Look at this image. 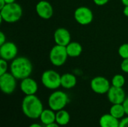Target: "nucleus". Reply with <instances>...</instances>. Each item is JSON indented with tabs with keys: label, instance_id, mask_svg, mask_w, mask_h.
Segmentation results:
<instances>
[{
	"label": "nucleus",
	"instance_id": "f257e3e1",
	"mask_svg": "<svg viewBox=\"0 0 128 127\" xmlns=\"http://www.w3.org/2000/svg\"><path fill=\"white\" fill-rule=\"evenodd\" d=\"M10 73L17 79L22 80L29 77L33 70L31 61L26 57H16L11 61L10 64Z\"/></svg>",
	"mask_w": 128,
	"mask_h": 127
},
{
	"label": "nucleus",
	"instance_id": "f03ea898",
	"mask_svg": "<svg viewBox=\"0 0 128 127\" xmlns=\"http://www.w3.org/2000/svg\"><path fill=\"white\" fill-rule=\"evenodd\" d=\"M22 113L30 119H38L44 111V106L41 100L34 95L26 96L21 105Z\"/></svg>",
	"mask_w": 128,
	"mask_h": 127
},
{
	"label": "nucleus",
	"instance_id": "7ed1b4c3",
	"mask_svg": "<svg viewBox=\"0 0 128 127\" xmlns=\"http://www.w3.org/2000/svg\"><path fill=\"white\" fill-rule=\"evenodd\" d=\"M22 16V8L16 2L7 4L0 9V20L8 23H14L19 21Z\"/></svg>",
	"mask_w": 128,
	"mask_h": 127
},
{
	"label": "nucleus",
	"instance_id": "20e7f679",
	"mask_svg": "<svg viewBox=\"0 0 128 127\" xmlns=\"http://www.w3.org/2000/svg\"><path fill=\"white\" fill-rule=\"evenodd\" d=\"M69 102L68 94L62 91H55L48 98V105L50 109L55 112L64 109Z\"/></svg>",
	"mask_w": 128,
	"mask_h": 127
},
{
	"label": "nucleus",
	"instance_id": "39448f33",
	"mask_svg": "<svg viewBox=\"0 0 128 127\" xmlns=\"http://www.w3.org/2000/svg\"><path fill=\"white\" fill-rule=\"evenodd\" d=\"M62 76L53 70H47L41 75V82L43 85L50 90H57L61 87Z\"/></svg>",
	"mask_w": 128,
	"mask_h": 127
},
{
	"label": "nucleus",
	"instance_id": "423d86ee",
	"mask_svg": "<svg viewBox=\"0 0 128 127\" xmlns=\"http://www.w3.org/2000/svg\"><path fill=\"white\" fill-rule=\"evenodd\" d=\"M49 58L51 64L53 66L61 67L64 65L68 58L66 46L56 44L50 49Z\"/></svg>",
	"mask_w": 128,
	"mask_h": 127
},
{
	"label": "nucleus",
	"instance_id": "0eeeda50",
	"mask_svg": "<svg viewBox=\"0 0 128 127\" xmlns=\"http://www.w3.org/2000/svg\"><path fill=\"white\" fill-rule=\"evenodd\" d=\"M74 19L80 25H87L93 21L94 14L89 7L86 6H80L74 11Z\"/></svg>",
	"mask_w": 128,
	"mask_h": 127
},
{
	"label": "nucleus",
	"instance_id": "6e6552de",
	"mask_svg": "<svg viewBox=\"0 0 128 127\" xmlns=\"http://www.w3.org/2000/svg\"><path fill=\"white\" fill-rule=\"evenodd\" d=\"M16 79L10 73H5L0 75V88L4 94H11L16 88Z\"/></svg>",
	"mask_w": 128,
	"mask_h": 127
},
{
	"label": "nucleus",
	"instance_id": "1a4fd4ad",
	"mask_svg": "<svg viewBox=\"0 0 128 127\" xmlns=\"http://www.w3.org/2000/svg\"><path fill=\"white\" fill-rule=\"evenodd\" d=\"M90 86L92 90L98 94H107L112 85L110 82L104 76H95L90 82Z\"/></svg>",
	"mask_w": 128,
	"mask_h": 127
},
{
	"label": "nucleus",
	"instance_id": "9d476101",
	"mask_svg": "<svg viewBox=\"0 0 128 127\" xmlns=\"http://www.w3.org/2000/svg\"><path fill=\"white\" fill-rule=\"evenodd\" d=\"M18 54V48L16 45L10 41H6L0 46V57L8 61H12L16 58Z\"/></svg>",
	"mask_w": 128,
	"mask_h": 127
},
{
	"label": "nucleus",
	"instance_id": "9b49d317",
	"mask_svg": "<svg viewBox=\"0 0 128 127\" xmlns=\"http://www.w3.org/2000/svg\"><path fill=\"white\" fill-rule=\"evenodd\" d=\"M35 10L38 16L43 19H50L54 13L52 4L46 0H40L36 4Z\"/></svg>",
	"mask_w": 128,
	"mask_h": 127
},
{
	"label": "nucleus",
	"instance_id": "f8f14e48",
	"mask_svg": "<svg viewBox=\"0 0 128 127\" xmlns=\"http://www.w3.org/2000/svg\"><path fill=\"white\" fill-rule=\"evenodd\" d=\"M106 94L109 101L112 104H122L126 99V94L123 88L111 86Z\"/></svg>",
	"mask_w": 128,
	"mask_h": 127
},
{
	"label": "nucleus",
	"instance_id": "ddd939ff",
	"mask_svg": "<svg viewBox=\"0 0 128 127\" xmlns=\"http://www.w3.org/2000/svg\"><path fill=\"white\" fill-rule=\"evenodd\" d=\"M20 88L21 91L26 96L34 95L38 92V85L34 79L29 76L21 80L20 84Z\"/></svg>",
	"mask_w": 128,
	"mask_h": 127
},
{
	"label": "nucleus",
	"instance_id": "4468645a",
	"mask_svg": "<svg viewBox=\"0 0 128 127\" xmlns=\"http://www.w3.org/2000/svg\"><path fill=\"white\" fill-rule=\"evenodd\" d=\"M53 39L56 44L66 46L71 42V35L68 29L64 28H58L54 32Z\"/></svg>",
	"mask_w": 128,
	"mask_h": 127
},
{
	"label": "nucleus",
	"instance_id": "2eb2a0df",
	"mask_svg": "<svg viewBox=\"0 0 128 127\" xmlns=\"http://www.w3.org/2000/svg\"><path fill=\"white\" fill-rule=\"evenodd\" d=\"M120 120L116 118L112 115L105 114L99 120L100 127H119Z\"/></svg>",
	"mask_w": 128,
	"mask_h": 127
},
{
	"label": "nucleus",
	"instance_id": "dca6fc26",
	"mask_svg": "<svg viewBox=\"0 0 128 127\" xmlns=\"http://www.w3.org/2000/svg\"><path fill=\"white\" fill-rule=\"evenodd\" d=\"M77 83L76 77L70 73L62 75L61 77V87L64 89H71L76 86Z\"/></svg>",
	"mask_w": 128,
	"mask_h": 127
},
{
	"label": "nucleus",
	"instance_id": "f3484780",
	"mask_svg": "<svg viewBox=\"0 0 128 127\" xmlns=\"http://www.w3.org/2000/svg\"><path fill=\"white\" fill-rule=\"evenodd\" d=\"M66 50H67L68 57L77 58L82 52V46L78 42L71 41L69 44L66 46Z\"/></svg>",
	"mask_w": 128,
	"mask_h": 127
},
{
	"label": "nucleus",
	"instance_id": "a211bd4d",
	"mask_svg": "<svg viewBox=\"0 0 128 127\" xmlns=\"http://www.w3.org/2000/svg\"><path fill=\"white\" fill-rule=\"evenodd\" d=\"M56 112L53 111L52 109H44L39 119L40 120V122L44 126H46V125L55 123L56 122Z\"/></svg>",
	"mask_w": 128,
	"mask_h": 127
},
{
	"label": "nucleus",
	"instance_id": "6ab92c4d",
	"mask_svg": "<svg viewBox=\"0 0 128 127\" xmlns=\"http://www.w3.org/2000/svg\"><path fill=\"white\" fill-rule=\"evenodd\" d=\"M70 114L66 110L62 109L60 111L56 112V122L61 127L68 125L70 122Z\"/></svg>",
	"mask_w": 128,
	"mask_h": 127
},
{
	"label": "nucleus",
	"instance_id": "aec40b11",
	"mask_svg": "<svg viewBox=\"0 0 128 127\" xmlns=\"http://www.w3.org/2000/svg\"><path fill=\"white\" fill-rule=\"evenodd\" d=\"M110 114L118 120H122L126 115L123 104H112L110 109Z\"/></svg>",
	"mask_w": 128,
	"mask_h": 127
},
{
	"label": "nucleus",
	"instance_id": "412c9836",
	"mask_svg": "<svg viewBox=\"0 0 128 127\" xmlns=\"http://www.w3.org/2000/svg\"><path fill=\"white\" fill-rule=\"evenodd\" d=\"M126 80L123 75L122 74H116L111 80V85L114 87L118 88H123L125 85Z\"/></svg>",
	"mask_w": 128,
	"mask_h": 127
},
{
	"label": "nucleus",
	"instance_id": "4be33fe9",
	"mask_svg": "<svg viewBox=\"0 0 128 127\" xmlns=\"http://www.w3.org/2000/svg\"><path fill=\"white\" fill-rule=\"evenodd\" d=\"M118 53L122 59L128 58V43H123L119 46Z\"/></svg>",
	"mask_w": 128,
	"mask_h": 127
},
{
	"label": "nucleus",
	"instance_id": "5701e85b",
	"mask_svg": "<svg viewBox=\"0 0 128 127\" xmlns=\"http://www.w3.org/2000/svg\"><path fill=\"white\" fill-rule=\"evenodd\" d=\"M8 69V61L1 58L0 59V75H2V74L7 73Z\"/></svg>",
	"mask_w": 128,
	"mask_h": 127
},
{
	"label": "nucleus",
	"instance_id": "b1692460",
	"mask_svg": "<svg viewBox=\"0 0 128 127\" xmlns=\"http://www.w3.org/2000/svg\"><path fill=\"white\" fill-rule=\"evenodd\" d=\"M121 70L124 72L128 73V58L123 59V61L121 63Z\"/></svg>",
	"mask_w": 128,
	"mask_h": 127
},
{
	"label": "nucleus",
	"instance_id": "393cba45",
	"mask_svg": "<svg viewBox=\"0 0 128 127\" xmlns=\"http://www.w3.org/2000/svg\"><path fill=\"white\" fill-rule=\"evenodd\" d=\"M119 127H128V116L120 120Z\"/></svg>",
	"mask_w": 128,
	"mask_h": 127
},
{
	"label": "nucleus",
	"instance_id": "a878e982",
	"mask_svg": "<svg viewBox=\"0 0 128 127\" xmlns=\"http://www.w3.org/2000/svg\"><path fill=\"white\" fill-rule=\"evenodd\" d=\"M93 1L96 5L103 6V5H105L106 4H107L110 1V0H93Z\"/></svg>",
	"mask_w": 128,
	"mask_h": 127
},
{
	"label": "nucleus",
	"instance_id": "bb28decb",
	"mask_svg": "<svg viewBox=\"0 0 128 127\" xmlns=\"http://www.w3.org/2000/svg\"><path fill=\"white\" fill-rule=\"evenodd\" d=\"M6 41L7 40H6V36H5V34L2 31H1L0 32V46L2 45V44H4Z\"/></svg>",
	"mask_w": 128,
	"mask_h": 127
},
{
	"label": "nucleus",
	"instance_id": "cd10ccee",
	"mask_svg": "<svg viewBox=\"0 0 128 127\" xmlns=\"http://www.w3.org/2000/svg\"><path fill=\"white\" fill-rule=\"evenodd\" d=\"M122 104H123V106L124 107V110H125L126 115L128 116V97H126L125 100L124 101V103Z\"/></svg>",
	"mask_w": 128,
	"mask_h": 127
},
{
	"label": "nucleus",
	"instance_id": "c85d7f7f",
	"mask_svg": "<svg viewBox=\"0 0 128 127\" xmlns=\"http://www.w3.org/2000/svg\"><path fill=\"white\" fill-rule=\"evenodd\" d=\"M44 127H61V126H60V125H58L56 122H55V123H52V124H50L46 125Z\"/></svg>",
	"mask_w": 128,
	"mask_h": 127
},
{
	"label": "nucleus",
	"instance_id": "c756f323",
	"mask_svg": "<svg viewBox=\"0 0 128 127\" xmlns=\"http://www.w3.org/2000/svg\"><path fill=\"white\" fill-rule=\"evenodd\" d=\"M123 13L125 16L128 17V6H124L123 10Z\"/></svg>",
	"mask_w": 128,
	"mask_h": 127
},
{
	"label": "nucleus",
	"instance_id": "7c9ffc66",
	"mask_svg": "<svg viewBox=\"0 0 128 127\" xmlns=\"http://www.w3.org/2000/svg\"><path fill=\"white\" fill-rule=\"evenodd\" d=\"M5 4H6V3H5L4 0H0V9L2 8L3 7H4Z\"/></svg>",
	"mask_w": 128,
	"mask_h": 127
},
{
	"label": "nucleus",
	"instance_id": "2f4dec72",
	"mask_svg": "<svg viewBox=\"0 0 128 127\" xmlns=\"http://www.w3.org/2000/svg\"><path fill=\"white\" fill-rule=\"evenodd\" d=\"M28 127H42V125H40V124H31V125H30Z\"/></svg>",
	"mask_w": 128,
	"mask_h": 127
},
{
	"label": "nucleus",
	"instance_id": "473e14b6",
	"mask_svg": "<svg viewBox=\"0 0 128 127\" xmlns=\"http://www.w3.org/2000/svg\"><path fill=\"white\" fill-rule=\"evenodd\" d=\"M6 4H12V3H14L16 2V0H4Z\"/></svg>",
	"mask_w": 128,
	"mask_h": 127
},
{
	"label": "nucleus",
	"instance_id": "72a5a7b5",
	"mask_svg": "<svg viewBox=\"0 0 128 127\" xmlns=\"http://www.w3.org/2000/svg\"><path fill=\"white\" fill-rule=\"evenodd\" d=\"M124 6H128V0H121Z\"/></svg>",
	"mask_w": 128,
	"mask_h": 127
}]
</instances>
